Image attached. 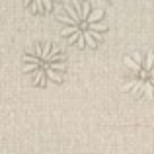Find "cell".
I'll return each mask as SVG.
<instances>
[{"label": "cell", "instance_id": "cell-2", "mask_svg": "<svg viewBox=\"0 0 154 154\" xmlns=\"http://www.w3.org/2000/svg\"><path fill=\"white\" fill-rule=\"evenodd\" d=\"M22 70L35 88L60 84L66 74V55L53 41H39L23 53Z\"/></svg>", "mask_w": 154, "mask_h": 154}, {"label": "cell", "instance_id": "cell-1", "mask_svg": "<svg viewBox=\"0 0 154 154\" xmlns=\"http://www.w3.org/2000/svg\"><path fill=\"white\" fill-rule=\"evenodd\" d=\"M57 23L66 43L80 51L96 49L109 29L105 12L98 6H92L88 0L64 2L57 16Z\"/></svg>", "mask_w": 154, "mask_h": 154}, {"label": "cell", "instance_id": "cell-3", "mask_svg": "<svg viewBox=\"0 0 154 154\" xmlns=\"http://www.w3.org/2000/svg\"><path fill=\"white\" fill-rule=\"evenodd\" d=\"M125 82L123 90L133 98L154 100V51H133L123 59Z\"/></svg>", "mask_w": 154, "mask_h": 154}, {"label": "cell", "instance_id": "cell-4", "mask_svg": "<svg viewBox=\"0 0 154 154\" xmlns=\"http://www.w3.org/2000/svg\"><path fill=\"white\" fill-rule=\"evenodd\" d=\"M20 2L31 14H49L60 0H20Z\"/></svg>", "mask_w": 154, "mask_h": 154}]
</instances>
